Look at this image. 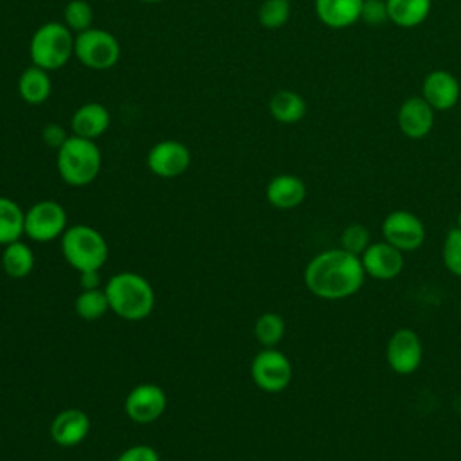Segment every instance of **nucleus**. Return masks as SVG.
Masks as SVG:
<instances>
[{
    "instance_id": "obj_16",
    "label": "nucleus",
    "mask_w": 461,
    "mask_h": 461,
    "mask_svg": "<svg viewBox=\"0 0 461 461\" xmlns=\"http://www.w3.org/2000/svg\"><path fill=\"white\" fill-rule=\"evenodd\" d=\"M423 99L434 110H450L459 99V83L447 70H432L423 79Z\"/></svg>"
},
{
    "instance_id": "obj_20",
    "label": "nucleus",
    "mask_w": 461,
    "mask_h": 461,
    "mask_svg": "<svg viewBox=\"0 0 461 461\" xmlns=\"http://www.w3.org/2000/svg\"><path fill=\"white\" fill-rule=\"evenodd\" d=\"M52 92V81L47 70L31 65L18 79V94L27 104H41L49 99Z\"/></svg>"
},
{
    "instance_id": "obj_29",
    "label": "nucleus",
    "mask_w": 461,
    "mask_h": 461,
    "mask_svg": "<svg viewBox=\"0 0 461 461\" xmlns=\"http://www.w3.org/2000/svg\"><path fill=\"white\" fill-rule=\"evenodd\" d=\"M441 259L445 268L461 277V229L454 227L447 232L441 247Z\"/></svg>"
},
{
    "instance_id": "obj_24",
    "label": "nucleus",
    "mask_w": 461,
    "mask_h": 461,
    "mask_svg": "<svg viewBox=\"0 0 461 461\" xmlns=\"http://www.w3.org/2000/svg\"><path fill=\"white\" fill-rule=\"evenodd\" d=\"M23 221L25 211H22L14 200L0 196V245L20 240L23 234Z\"/></svg>"
},
{
    "instance_id": "obj_4",
    "label": "nucleus",
    "mask_w": 461,
    "mask_h": 461,
    "mask_svg": "<svg viewBox=\"0 0 461 461\" xmlns=\"http://www.w3.org/2000/svg\"><path fill=\"white\" fill-rule=\"evenodd\" d=\"M61 252L77 272L101 270L108 259V243L97 229L79 223L67 227L61 234Z\"/></svg>"
},
{
    "instance_id": "obj_32",
    "label": "nucleus",
    "mask_w": 461,
    "mask_h": 461,
    "mask_svg": "<svg viewBox=\"0 0 461 461\" xmlns=\"http://www.w3.org/2000/svg\"><path fill=\"white\" fill-rule=\"evenodd\" d=\"M115 461H160V456L149 445H133L122 450Z\"/></svg>"
},
{
    "instance_id": "obj_25",
    "label": "nucleus",
    "mask_w": 461,
    "mask_h": 461,
    "mask_svg": "<svg viewBox=\"0 0 461 461\" xmlns=\"http://www.w3.org/2000/svg\"><path fill=\"white\" fill-rule=\"evenodd\" d=\"M285 330V321L276 312H265L254 322V335L263 348H276L283 340Z\"/></svg>"
},
{
    "instance_id": "obj_34",
    "label": "nucleus",
    "mask_w": 461,
    "mask_h": 461,
    "mask_svg": "<svg viewBox=\"0 0 461 461\" xmlns=\"http://www.w3.org/2000/svg\"><path fill=\"white\" fill-rule=\"evenodd\" d=\"M79 277H81V286L83 290H88V288H99V283H101V276H99V270H83L79 272Z\"/></svg>"
},
{
    "instance_id": "obj_27",
    "label": "nucleus",
    "mask_w": 461,
    "mask_h": 461,
    "mask_svg": "<svg viewBox=\"0 0 461 461\" xmlns=\"http://www.w3.org/2000/svg\"><path fill=\"white\" fill-rule=\"evenodd\" d=\"M65 25L74 32H83L92 27L94 9L86 0H70L63 11Z\"/></svg>"
},
{
    "instance_id": "obj_21",
    "label": "nucleus",
    "mask_w": 461,
    "mask_h": 461,
    "mask_svg": "<svg viewBox=\"0 0 461 461\" xmlns=\"http://www.w3.org/2000/svg\"><path fill=\"white\" fill-rule=\"evenodd\" d=\"M389 20L400 27H416L430 13L432 0H385Z\"/></svg>"
},
{
    "instance_id": "obj_6",
    "label": "nucleus",
    "mask_w": 461,
    "mask_h": 461,
    "mask_svg": "<svg viewBox=\"0 0 461 461\" xmlns=\"http://www.w3.org/2000/svg\"><path fill=\"white\" fill-rule=\"evenodd\" d=\"M74 56L88 68L106 70L119 61L121 45L112 32L104 29L90 27L76 34Z\"/></svg>"
},
{
    "instance_id": "obj_9",
    "label": "nucleus",
    "mask_w": 461,
    "mask_h": 461,
    "mask_svg": "<svg viewBox=\"0 0 461 461\" xmlns=\"http://www.w3.org/2000/svg\"><path fill=\"white\" fill-rule=\"evenodd\" d=\"M382 238L402 252H412L425 241V225L411 211H393L382 221Z\"/></svg>"
},
{
    "instance_id": "obj_38",
    "label": "nucleus",
    "mask_w": 461,
    "mask_h": 461,
    "mask_svg": "<svg viewBox=\"0 0 461 461\" xmlns=\"http://www.w3.org/2000/svg\"><path fill=\"white\" fill-rule=\"evenodd\" d=\"M0 441H2V439H0Z\"/></svg>"
},
{
    "instance_id": "obj_14",
    "label": "nucleus",
    "mask_w": 461,
    "mask_h": 461,
    "mask_svg": "<svg viewBox=\"0 0 461 461\" xmlns=\"http://www.w3.org/2000/svg\"><path fill=\"white\" fill-rule=\"evenodd\" d=\"M50 438L59 447H76L90 432V418L81 409H65L54 416L49 427Z\"/></svg>"
},
{
    "instance_id": "obj_11",
    "label": "nucleus",
    "mask_w": 461,
    "mask_h": 461,
    "mask_svg": "<svg viewBox=\"0 0 461 461\" xmlns=\"http://www.w3.org/2000/svg\"><path fill=\"white\" fill-rule=\"evenodd\" d=\"M167 407V396L164 389L157 384H139L135 385L126 400L124 411L128 418L135 423H151L158 420Z\"/></svg>"
},
{
    "instance_id": "obj_19",
    "label": "nucleus",
    "mask_w": 461,
    "mask_h": 461,
    "mask_svg": "<svg viewBox=\"0 0 461 461\" xmlns=\"http://www.w3.org/2000/svg\"><path fill=\"white\" fill-rule=\"evenodd\" d=\"M364 0H315L319 20L331 29H344L360 18Z\"/></svg>"
},
{
    "instance_id": "obj_22",
    "label": "nucleus",
    "mask_w": 461,
    "mask_h": 461,
    "mask_svg": "<svg viewBox=\"0 0 461 461\" xmlns=\"http://www.w3.org/2000/svg\"><path fill=\"white\" fill-rule=\"evenodd\" d=\"M2 268L13 279H22V277L29 276L34 268V252H32V249L27 243H23L22 240H16L13 243L4 245Z\"/></svg>"
},
{
    "instance_id": "obj_23",
    "label": "nucleus",
    "mask_w": 461,
    "mask_h": 461,
    "mask_svg": "<svg viewBox=\"0 0 461 461\" xmlns=\"http://www.w3.org/2000/svg\"><path fill=\"white\" fill-rule=\"evenodd\" d=\"M268 110L276 121L283 124H294L304 117L306 103L294 90H279L270 97Z\"/></svg>"
},
{
    "instance_id": "obj_13",
    "label": "nucleus",
    "mask_w": 461,
    "mask_h": 461,
    "mask_svg": "<svg viewBox=\"0 0 461 461\" xmlns=\"http://www.w3.org/2000/svg\"><path fill=\"white\" fill-rule=\"evenodd\" d=\"M366 276L376 281H391L403 270V252L387 241L371 243L360 256Z\"/></svg>"
},
{
    "instance_id": "obj_3",
    "label": "nucleus",
    "mask_w": 461,
    "mask_h": 461,
    "mask_svg": "<svg viewBox=\"0 0 461 461\" xmlns=\"http://www.w3.org/2000/svg\"><path fill=\"white\" fill-rule=\"evenodd\" d=\"M101 151L90 139L68 135L56 155V167L61 180L74 187L88 185L101 169Z\"/></svg>"
},
{
    "instance_id": "obj_1",
    "label": "nucleus",
    "mask_w": 461,
    "mask_h": 461,
    "mask_svg": "<svg viewBox=\"0 0 461 461\" xmlns=\"http://www.w3.org/2000/svg\"><path fill=\"white\" fill-rule=\"evenodd\" d=\"M364 267L358 256L344 249H328L313 256L304 267V285L319 299L342 301L364 285Z\"/></svg>"
},
{
    "instance_id": "obj_30",
    "label": "nucleus",
    "mask_w": 461,
    "mask_h": 461,
    "mask_svg": "<svg viewBox=\"0 0 461 461\" xmlns=\"http://www.w3.org/2000/svg\"><path fill=\"white\" fill-rule=\"evenodd\" d=\"M371 245V234L362 223H351L340 232V249L349 254L362 256L364 250Z\"/></svg>"
},
{
    "instance_id": "obj_37",
    "label": "nucleus",
    "mask_w": 461,
    "mask_h": 461,
    "mask_svg": "<svg viewBox=\"0 0 461 461\" xmlns=\"http://www.w3.org/2000/svg\"><path fill=\"white\" fill-rule=\"evenodd\" d=\"M459 315H461V301H459Z\"/></svg>"
},
{
    "instance_id": "obj_28",
    "label": "nucleus",
    "mask_w": 461,
    "mask_h": 461,
    "mask_svg": "<svg viewBox=\"0 0 461 461\" xmlns=\"http://www.w3.org/2000/svg\"><path fill=\"white\" fill-rule=\"evenodd\" d=\"M259 23L267 29H279L290 18V2L288 0H265L258 11Z\"/></svg>"
},
{
    "instance_id": "obj_8",
    "label": "nucleus",
    "mask_w": 461,
    "mask_h": 461,
    "mask_svg": "<svg viewBox=\"0 0 461 461\" xmlns=\"http://www.w3.org/2000/svg\"><path fill=\"white\" fill-rule=\"evenodd\" d=\"M254 384L265 393H279L292 380V364L285 353L276 348H263L250 364Z\"/></svg>"
},
{
    "instance_id": "obj_35",
    "label": "nucleus",
    "mask_w": 461,
    "mask_h": 461,
    "mask_svg": "<svg viewBox=\"0 0 461 461\" xmlns=\"http://www.w3.org/2000/svg\"><path fill=\"white\" fill-rule=\"evenodd\" d=\"M140 2H146V4H158V2H164V0H140Z\"/></svg>"
},
{
    "instance_id": "obj_33",
    "label": "nucleus",
    "mask_w": 461,
    "mask_h": 461,
    "mask_svg": "<svg viewBox=\"0 0 461 461\" xmlns=\"http://www.w3.org/2000/svg\"><path fill=\"white\" fill-rule=\"evenodd\" d=\"M41 139H43V142H45L49 148L59 149L61 144L68 139V135H67V131H65V128H63L61 124L49 122V124H45V128H43V131H41Z\"/></svg>"
},
{
    "instance_id": "obj_12",
    "label": "nucleus",
    "mask_w": 461,
    "mask_h": 461,
    "mask_svg": "<svg viewBox=\"0 0 461 461\" xmlns=\"http://www.w3.org/2000/svg\"><path fill=\"white\" fill-rule=\"evenodd\" d=\"M146 164L149 171L160 178H175L180 176L191 164V151L189 148L173 139H166L157 142L148 157Z\"/></svg>"
},
{
    "instance_id": "obj_10",
    "label": "nucleus",
    "mask_w": 461,
    "mask_h": 461,
    "mask_svg": "<svg viewBox=\"0 0 461 461\" xmlns=\"http://www.w3.org/2000/svg\"><path fill=\"white\" fill-rule=\"evenodd\" d=\"M423 358V346L418 333L411 328L396 330L385 346V360L396 375H412Z\"/></svg>"
},
{
    "instance_id": "obj_36",
    "label": "nucleus",
    "mask_w": 461,
    "mask_h": 461,
    "mask_svg": "<svg viewBox=\"0 0 461 461\" xmlns=\"http://www.w3.org/2000/svg\"><path fill=\"white\" fill-rule=\"evenodd\" d=\"M457 227H459V229H461V212H459V214H457Z\"/></svg>"
},
{
    "instance_id": "obj_7",
    "label": "nucleus",
    "mask_w": 461,
    "mask_h": 461,
    "mask_svg": "<svg viewBox=\"0 0 461 461\" xmlns=\"http://www.w3.org/2000/svg\"><path fill=\"white\" fill-rule=\"evenodd\" d=\"M67 230V211L56 200H40L25 211L23 234L32 241L47 243Z\"/></svg>"
},
{
    "instance_id": "obj_2",
    "label": "nucleus",
    "mask_w": 461,
    "mask_h": 461,
    "mask_svg": "<svg viewBox=\"0 0 461 461\" xmlns=\"http://www.w3.org/2000/svg\"><path fill=\"white\" fill-rule=\"evenodd\" d=\"M104 294L110 310L124 321H142L155 306L151 283L135 272L113 274L104 286Z\"/></svg>"
},
{
    "instance_id": "obj_5",
    "label": "nucleus",
    "mask_w": 461,
    "mask_h": 461,
    "mask_svg": "<svg viewBox=\"0 0 461 461\" xmlns=\"http://www.w3.org/2000/svg\"><path fill=\"white\" fill-rule=\"evenodd\" d=\"M74 38L72 31L61 22H47L40 25L29 41L32 65L47 72L61 68L74 54Z\"/></svg>"
},
{
    "instance_id": "obj_26",
    "label": "nucleus",
    "mask_w": 461,
    "mask_h": 461,
    "mask_svg": "<svg viewBox=\"0 0 461 461\" xmlns=\"http://www.w3.org/2000/svg\"><path fill=\"white\" fill-rule=\"evenodd\" d=\"M76 313L85 319V321H95L99 317H103L110 306H108V297L104 294V288H88L83 290L74 303Z\"/></svg>"
},
{
    "instance_id": "obj_15",
    "label": "nucleus",
    "mask_w": 461,
    "mask_h": 461,
    "mask_svg": "<svg viewBox=\"0 0 461 461\" xmlns=\"http://www.w3.org/2000/svg\"><path fill=\"white\" fill-rule=\"evenodd\" d=\"M434 124V108L423 97H409L398 110V126L409 139H423Z\"/></svg>"
},
{
    "instance_id": "obj_31",
    "label": "nucleus",
    "mask_w": 461,
    "mask_h": 461,
    "mask_svg": "<svg viewBox=\"0 0 461 461\" xmlns=\"http://www.w3.org/2000/svg\"><path fill=\"white\" fill-rule=\"evenodd\" d=\"M360 18L369 25H380L389 20L385 0H364Z\"/></svg>"
},
{
    "instance_id": "obj_18",
    "label": "nucleus",
    "mask_w": 461,
    "mask_h": 461,
    "mask_svg": "<svg viewBox=\"0 0 461 461\" xmlns=\"http://www.w3.org/2000/svg\"><path fill=\"white\" fill-rule=\"evenodd\" d=\"M108 126H110V112L106 110L104 104L94 103V101L81 104L70 119L72 135L85 137L90 140H95L97 137H101L108 130Z\"/></svg>"
},
{
    "instance_id": "obj_17",
    "label": "nucleus",
    "mask_w": 461,
    "mask_h": 461,
    "mask_svg": "<svg viewBox=\"0 0 461 461\" xmlns=\"http://www.w3.org/2000/svg\"><path fill=\"white\" fill-rule=\"evenodd\" d=\"M265 194L272 207L288 211V209H295L297 205L303 203V200L306 198V185L299 176L283 173V175L274 176L267 184Z\"/></svg>"
}]
</instances>
